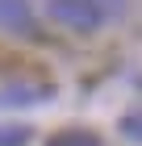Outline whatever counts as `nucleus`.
I'll list each match as a JSON object with an SVG mask.
<instances>
[{
	"instance_id": "nucleus-1",
	"label": "nucleus",
	"mask_w": 142,
	"mask_h": 146,
	"mask_svg": "<svg viewBox=\"0 0 142 146\" xmlns=\"http://www.w3.org/2000/svg\"><path fill=\"white\" fill-rule=\"evenodd\" d=\"M46 13H50L59 25L79 29V34H92V29H100V21H105V9H100L96 0H46Z\"/></svg>"
},
{
	"instance_id": "nucleus-2",
	"label": "nucleus",
	"mask_w": 142,
	"mask_h": 146,
	"mask_svg": "<svg viewBox=\"0 0 142 146\" xmlns=\"http://www.w3.org/2000/svg\"><path fill=\"white\" fill-rule=\"evenodd\" d=\"M0 25L17 29V34H29V4L25 0H0Z\"/></svg>"
},
{
	"instance_id": "nucleus-3",
	"label": "nucleus",
	"mask_w": 142,
	"mask_h": 146,
	"mask_svg": "<svg viewBox=\"0 0 142 146\" xmlns=\"http://www.w3.org/2000/svg\"><path fill=\"white\" fill-rule=\"evenodd\" d=\"M46 146H100V138L92 129H63V134H55Z\"/></svg>"
},
{
	"instance_id": "nucleus-4",
	"label": "nucleus",
	"mask_w": 142,
	"mask_h": 146,
	"mask_svg": "<svg viewBox=\"0 0 142 146\" xmlns=\"http://www.w3.org/2000/svg\"><path fill=\"white\" fill-rule=\"evenodd\" d=\"M25 138H29L25 125H4L0 129V146H25Z\"/></svg>"
},
{
	"instance_id": "nucleus-5",
	"label": "nucleus",
	"mask_w": 142,
	"mask_h": 146,
	"mask_svg": "<svg viewBox=\"0 0 142 146\" xmlns=\"http://www.w3.org/2000/svg\"><path fill=\"white\" fill-rule=\"evenodd\" d=\"M121 134L130 138V142H142V113H130V117L121 121Z\"/></svg>"
},
{
	"instance_id": "nucleus-6",
	"label": "nucleus",
	"mask_w": 142,
	"mask_h": 146,
	"mask_svg": "<svg viewBox=\"0 0 142 146\" xmlns=\"http://www.w3.org/2000/svg\"><path fill=\"white\" fill-rule=\"evenodd\" d=\"M100 9H105V17H113V13H121L125 9V0H96Z\"/></svg>"
}]
</instances>
